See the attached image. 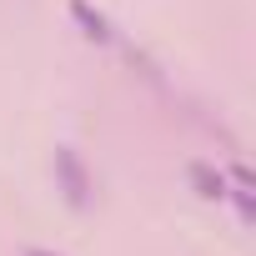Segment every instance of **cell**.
Masks as SVG:
<instances>
[{"label": "cell", "instance_id": "obj_1", "mask_svg": "<svg viewBox=\"0 0 256 256\" xmlns=\"http://www.w3.org/2000/svg\"><path fill=\"white\" fill-rule=\"evenodd\" d=\"M56 191L66 196L70 211H90V201H96V181L76 146H56Z\"/></svg>", "mask_w": 256, "mask_h": 256}, {"label": "cell", "instance_id": "obj_2", "mask_svg": "<svg viewBox=\"0 0 256 256\" xmlns=\"http://www.w3.org/2000/svg\"><path fill=\"white\" fill-rule=\"evenodd\" d=\"M186 181H191V186H196V196H206V201H226V191H231L226 171H221V166H211V161H191Z\"/></svg>", "mask_w": 256, "mask_h": 256}, {"label": "cell", "instance_id": "obj_3", "mask_svg": "<svg viewBox=\"0 0 256 256\" xmlns=\"http://www.w3.org/2000/svg\"><path fill=\"white\" fill-rule=\"evenodd\" d=\"M70 20H76V26H80V36H86V40H96V46H110V36H116V30H110V20L90 6V0H70Z\"/></svg>", "mask_w": 256, "mask_h": 256}, {"label": "cell", "instance_id": "obj_4", "mask_svg": "<svg viewBox=\"0 0 256 256\" xmlns=\"http://www.w3.org/2000/svg\"><path fill=\"white\" fill-rule=\"evenodd\" d=\"M26 256H56V251H40V246H26Z\"/></svg>", "mask_w": 256, "mask_h": 256}]
</instances>
